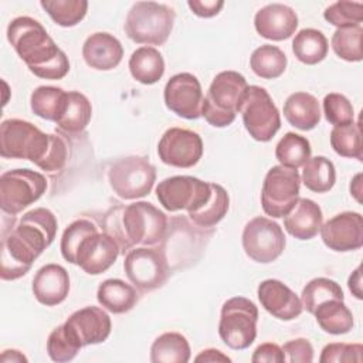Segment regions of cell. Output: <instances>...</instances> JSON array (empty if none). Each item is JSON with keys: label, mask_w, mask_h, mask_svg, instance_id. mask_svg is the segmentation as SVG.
I'll use <instances>...</instances> for the list:
<instances>
[{"label": "cell", "mask_w": 363, "mask_h": 363, "mask_svg": "<svg viewBox=\"0 0 363 363\" xmlns=\"http://www.w3.org/2000/svg\"><path fill=\"white\" fill-rule=\"evenodd\" d=\"M60 248L65 261L78 265L89 275H99L109 269L121 250L112 234L101 233L88 218H78L64 230Z\"/></svg>", "instance_id": "4"}, {"label": "cell", "mask_w": 363, "mask_h": 363, "mask_svg": "<svg viewBox=\"0 0 363 363\" xmlns=\"http://www.w3.org/2000/svg\"><path fill=\"white\" fill-rule=\"evenodd\" d=\"M323 113L326 121L335 126L352 123L354 118L350 101L337 92H330L323 98Z\"/></svg>", "instance_id": "43"}, {"label": "cell", "mask_w": 363, "mask_h": 363, "mask_svg": "<svg viewBox=\"0 0 363 363\" xmlns=\"http://www.w3.org/2000/svg\"><path fill=\"white\" fill-rule=\"evenodd\" d=\"M190 354V345L179 332L162 333L155 339L150 347L152 363H187Z\"/></svg>", "instance_id": "30"}, {"label": "cell", "mask_w": 363, "mask_h": 363, "mask_svg": "<svg viewBox=\"0 0 363 363\" xmlns=\"http://www.w3.org/2000/svg\"><path fill=\"white\" fill-rule=\"evenodd\" d=\"M47 190L45 177L30 169L7 170L0 176V207L16 216L35 203Z\"/></svg>", "instance_id": "10"}, {"label": "cell", "mask_w": 363, "mask_h": 363, "mask_svg": "<svg viewBox=\"0 0 363 363\" xmlns=\"http://www.w3.org/2000/svg\"><path fill=\"white\" fill-rule=\"evenodd\" d=\"M40 6L61 27L77 26L88 10V1L85 0H41Z\"/></svg>", "instance_id": "37"}, {"label": "cell", "mask_w": 363, "mask_h": 363, "mask_svg": "<svg viewBox=\"0 0 363 363\" xmlns=\"http://www.w3.org/2000/svg\"><path fill=\"white\" fill-rule=\"evenodd\" d=\"M157 155L164 164L189 169L201 159L203 140L190 129L170 128L157 143Z\"/></svg>", "instance_id": "16"}, {"label": "cell", "mask_w": 363, "mask_h": 363, "mask_svg": "<svg viewBox=\"0 0 363 363\" xmlns=\"http://www.w3.org/2000/svg\"><path fill=\"white\" fill-rule=\"evenodd\" d=\"M129 71L133 79L138 82L152 85L164 74L163 55L153 47H139L129 58Z\"/></svg>", "instance_id": "28"}, {"label": "cell", "mask_w": 363, "mask_h": 363, "mask_svg": "<svg viewBox=\"0 0 363 363\" xmlns=\"http://www.w3.org/2000/svg\"><path fill=\"white\" fill-rule=\"evenodd\" d=\"M329 44L325 34L316 28H303L292 40V52L298 61L315 65L328 55Z\"/></svg>", "instance_id": "31"}, {"label": "cell", "mask_w": 363, "mask_h": 363, "mask_svg": "<svg viewBox=\"0 0 363 363\" xmlns=\"http://www.w3.org/2000/svg\"><path fill=\"white\" fill-rule=\"evenodd\" d=\"M360 268H356L354 271H353V274L349 277V282H347V285H349V289H350V292L357 298V299H362L363 298V295H362V288H360Z\"/></svg>", "instance_id": "49"}, {"label": "cell", "mask_w": 363, "mask_h": 363, "mask_svg": "<svg viewBox=\"0 0 363 363\" xmlns=\"http://www.w3.org/2000/svg\"><path fill=\"white\" fill-rule=\"evenodd\" d=\"M286 240L281 225L267 217L250 220L242 231V248L255 262L269 264L285 250Z\"/></svg>", "instance_id": "15"}, {"label": "cell", "mask_w": 363, "mask_h": 363, "mask_svg": "<svg viewBox=\"0 0 363 363\" xmlns=\"http://www.w3.org/2000/svg\"><path fill=\"white\" fill-rule=\"evenodd\" d=\"M65 333L79 347L102 343L112 329L109 315L98 306H85L75 311L62 323Z\"/></svg>", "instance_id": "18"}, {"label": "cell", "mask_w": 363, "mask_h": 363, "mask_svg": "<svg viewBox=\"0 0 363 363\" xmlns=\"http://www.w3.org/2000/svg\"><path fill=\"white\" fill-rule=\"evenodd\" d=\"M336 182V170L333 163L325 156L309 157L302 166V183L315 193L329 191Z\"/></svg>", "instance_id": "34"}, {"label": "cell", "mask_w": 363, "mask_h": 363, "mask_svg": "<svg viewBox=\"0 0 363 363\" xmlns=\"http://www.w3.org/2000/svg\"><path fill=\"white\" fill-rule=\"evenodd\" d=\"M196 362H208V363H214V362H231V359L224 354L223 352L217 350V349H206L201 350L196 357Z\"/></svg>", "instance_id": "48"}, {"label": "cell", "mask_w": 363, "mask_h": 363, "mask_svg": "<svg viewBox=\"0 0 363 363\" xmlns=\"http://www.w3.org/2000/svg\"><path fill=\"white\" fill-rule=\"evenodd\" d=\"M247 89V79L240 72H218L203 98L201 116L214 128L231 125L241 109Z\"/></svg>", "instance_id": "6"}, {"label": "cell", "mask_w": 363, "mask_h": 363, "mask_svg": "<svg viewBox=\"0 0 363 363\" xmlns=\"http://www.w3.org/2000/svg\"><path fill=\"white\" fill-rule=\"evenodd\" d=\"M240 112L247 132L258 142H269L281 128L279 111L262 86L248 85Z\"/></svg>", "instance_id": "11"}, {"label": "cell", "mask_w": 363, "mask_h": 363, "mask_svg": "<svg viewBox=\"0 0 363 363\" xmlns=\"http://www.w3.org/2000/svg\"><path fill=\"white\" fill-rule=\"evenodd\" d=\"M65 96L67 92L62 88L50 85L37 86L30 96L31 111L34 112V115L43 119L57 122L64 108Z\"/></svg>", "instance_id": "36"}, {"label": "cell", "mask_w": 363, "mask_h": 363, "mask_svg": "<svg viewBox=\"0 0 363 363\" xmlns=\"http://www.w3.org/2000/svg\"><path fill=\"white\" fill-rule=\"evenodd\" d=\"M123 269L130 284L140 292L163 286L169 277V264L163 251L153 247L130 250L125 257Z\"/></svg>", "instance_id": "13"}, {"label": "cell", "mask_w": 363, "mask_h": 363, "mask_svg": "<svg viewBox=\"0 0 363 363\" xmlns=\"http://www.w3.org/2000/svg\"><path fill=\"white\" fill-rule=\"evenodd\" d=\"M322 221V210L311 199H298L291 211L284 216L285 230L298 240L313 238L319 233Z\"/></svg>", "instance_id": "24"}, {"label": "cell", "mask_w": 363, "mask_h": 363, "mask_svg": "<svg viewBox=\"0 0 363 363\" xmlns=\"http://www.w3.org/2000/svg\"><path fill=\"white\" fill-rule=\"evenodd\" d=\"M172 7L156 1H136L128 11L125 20L126 35L146 45H163L174 24Z\"/></svg>", "instance_id": "7"}, {"label": "cell", "mask_w": 363, "mask_h": 363, "mask_svg": "<svg viewBox=\"0 0 363 363\" xmlns=\"http://www.w3.org/2000/svg\"><path fill=\"white\" fill-rule=\"evenodd\" d=\"M323 17L337 28L356 27L363 21V4L360 1L340 0L326 7Z\"/></svg>", "instance_id": "41"}, {"label": "cell", "mask_w": 363, "mask_h": 363, "mask_svg": "<svg viewBox=\"0 0 363 363\" xmlns=\"http://www.w3.org/2000/svg\"><path fill=\"white\" fill-rule=\"evenodd\" d=\"M312 149L309 140L295 132H286L275 147V157L281 166L298 169L311 157Z\"/></svg>", "instance_id": "35"}, {"label": "cell", "mask_w": 363, "mask_h": 363, "mask_svg": "<svg viewBox=\"0 0 363 363\" xmlns=\"http://www.w3.org/2000/svg\"><path fill=\"white\" fill-rule=\"evenodd\" d=\"M211 194V183L193 176H172L156 187V197L167 211L186 210L187 214L199 210Z\"/></svg>", "instance_id": "14"}, {"label": "cell", "mask_w": 363, "mask_h": 363, "mask_svg": "<svg viewBox=\"0 0 363 363\" xmlns=\"http://www.w3.org/2000/svg\"><path fill=\"white\" fill-rule=\"evenodd\" d=\"M7 40L35 77L61 79L68 74L67 54L35 18L28 16L13 18L7 26Z\"/></svg>", "instance_id": "3"}, {"label": "cell", "mask_w": 363, "mask_h": 363, "mask_svg": "<svg viewBox=\"0 0 363 363\" xmlns=\"http://www.w3.org/2000/svg\"><path fill=\"white\" fill-rule=\"evenodd\" d=\"M261 306L279 320H292L302 311L301 298L279 279H265L257 288Z\"/></svg>", "instance_id": "20"}, {"label": "cell", "mask_w": 363, "mask_h": 363, "mask_svg": "<svg viewBox=\"0 0 363 363\" xmlns=\"http://www.w3.org/2000/svg\"><path fill=\"white\" fill-rule=\"evenodd\" d=\"M91 116L92 106L89 99L78 91H69L67 92L61 115L55 122L57 129L64 135H79L88 126Z\"/></svg>", "instance_id": "25"}, {"label": "cell", "mask_w": 363, "mask_h": 363, "mask_svg": "<svg viewBox=\"0 0 363 363\" xmlns=\"http://www.w3.org/2000/svg\"><path fill=\"white\" fill-rule=\"evenodd\" d=\"M330 146L342 157L363 160L362 157V130L359 122L335 126L330 132Z\"/></svg>", "instance_id": "39"}, {"label": "cell", "mask_w": 363, "mask_h": 363, "mask_svg": "<svg viewBox=\"0 0 363 363\" xmlns=\"http://www.w3.org/2000/svg\"><path fill=\"white\" fill-rule=\"evenodd\" d=\"M285 360L289 363H311L313 360V347L308 339L298 337L288 340L282 346Z\"/></svg>", "instance_id": "45"}, {"label": "cell", "mask_w": 363, "mask_h": 363, "mask_svg": "<svg viewBox=\"0 0 363 363\" xmlns=\"http://www.w3.org/2000/svg\"><path fill=\"white\" fill-rule=\"evenodd\" d=\"M96 299L102 308L112 313L129 312L138 302L136 289L122 279H105L99 284Z\"/></svg>", "instance_id": "27"}, {"label": "cell", "mask_w": 363, "mask_h": 363, "mask_svg": "<svg viewBox=\"0 0 363 363\" xmlns=\"http://www.w3.org/2000/svg\"><path fill=\"white\" fill-rule=\"evenodd\" d=\"M363 346L360 343H329L322 349L320 363L362 362Z\"/></svg>", "instance_id": "44"}, {"label": "cell", "mask_w": 363, "mask_h": 363, "mask_svg": "<svg viewBox=\"0 0 363 363\" xmlns=\"http://www.w3.org/2000/svg\"><path fill=\"white\" fill-rule=\"evenodd\" d=\"M254 26L261 37L282 41L289 38L298 28V16L289 6L271 3L257 11Z\"/></svg>", "instance_id": "21"}, {"label": "cell", "mask_w": 363, "mask_h": 363, "mask_svg": "<svg viewBox=\"0 0 363 363\" xmlns=\"http://www.w3.org/2000/svg\"><path fill=\"white\" fill-rule=\"evenodd\" d=\"M108 180L116 196L135 200L150 193L156 182V169L143 156H128L112 164Z\"/></svg>", "instance_id": "9"}, {"label": "cell", "mask_w": 363, "mask_h": 363, "mask_svg": "<svg viewBox=\"0 0 363 363\" xmlns=\"http://www.w3.org/2000/svg\"><path fill=\"white\" fill-rule=\"evenodd\" d=\"M362 26L337 28L330 40L335 54L349 62H359L363 58L362 54Z\"/></svg>", "instance_id": "40"}, {"label": "cell", "mask_w": 363, "mask_h": 363, "mask_svg": "<svg viewBox=\"0 0 363 363\" xmlns=\"http://www.w3.org/2000/svg\"><path fill=\"white\" fill-rule=\"evenodd\" d=\"M34 298L45 305L55 306L65 301L69 292V277L64 267L58 264H47L41 267L31 285Z\"/></svg>", "instance_id": "22"}, {"label": "cell", "mask_w": 363, "mask_h": 363, "mask_svg": "<svg viewBox=\"0 0 363 363\" xmlns=\"http://www.w3.org/2000/svg\"><path fill=\"white\" fill-rule=\"evenodd\" d=\"M257 305L244 298L234 296L227 299L221 306L218 335L224 345L234 350L250 347L257 337Z\"/></svg>", "instance_id": "8"}, {"label": "cell", "mask_w": 363, "mask_h": 363, "mask_svg": "<svg viewBox=\"0 0 363 363\" xmlns=\"http://www.w3.org/2000/svg\"><path fill=\"white\" fill-rule=\"evenodd\" d=\"M288 60L285 52L271 44L255 48L250 58V67L255 75L264 79H275L285 72Z\"/></svg>", "instance_id": "32"}, {"label": "cell", "mask_w": 363, "mask_h": 363, "mask_svg": "<svg viewBox=\"0 0 363 363\" xmlns=\"http://www.w3.org/2000/svg\"><path fill=\"white\" fill-rule=\"evenodd\" d=\"M284 116L299 130H311L320 122L318 99L308 92H294L284 102Z\"/></svg>", "instance_id": "26"}, {"label": "cell", "mask_w": 363, "mask_h": 363, "mask_svg": "<svg viewBox=\"0 0 363 363\" xmlns=\"http://www.w3.org/2000/svg\"><path fill=\"white\" fill-rule=\"evenodd\" d=\"M301 176L296 169L272 166L264 179L261 206L267 216L281 218L286 216L299 199Z\"/></svg>", "instance_id": "12"}, {"label": "cell", "mask_w": 363, "mask_h": 363, "mask_svg": "<svg viewBox=\"0 0 363 363\" xmlns=\"http://www.w3.org/2000/svg\"><path fill=\"white\" fill-rule=\"evenodd\" d=\"M121 227H113L112 235L121 248L133 245L152 247L163 241L167 230L166 214L147 201H136L123 208Z\"/></svg>", "instance_id": "5"}, {"label": "cell", "mask_w": 363, "mask_h": 363, "mask_svg": "<svg viewBox=\"0 0 363 363\" xmlns=\"http://www.w3.org/2000/svg\"><path fill=\"white\" fill-rule=\"evenodd\" d=\"M187 6L196 16L203 18H210L220 13V10L224 6V1L223 0H189Z\"/></svg>", "instance_id": "47"}, {"label": "cell", "mask_w": 363, "mask_h": 363, "mask_svg": "<svg viewBox=\"0 0 363 363\" xmlns=\"http://www.w3.org/2000/svg\"><path fill=\"white\" fill-rule=\"evenodd\" d=\"M0 155L4 159H24L54 174L68 160V146L61 136L44 133L23 119H6L0 125Z\"/></svg>", "instance_id": "2"}, {"label": "cell", "mask_w": 363, "mask_h": 363, "mask_svg": "<svg viewBox=\"0 0 363 363\" xmlns=\"http://www.w3.org/2000/svg\"><path fill=\"white\" fill-rule=\"evenodd\" d=\"M323 244L336 252L359 250L363 245V217L356 211H343L320 227Z\"/></svg>", "instance_id": "19"}, {"label": "cell", "mask_w": 363, "mask_h": 363, "mask_svg": "<svg viewBox=\"0 0 363 363\" xmlns=\"http://www.w3.org/2000/svg\"><path fill=\"white\" fill-rule=\"evenodd\" d=\"M82 57L88 67L98 71L116 68L123 57L121 41L109 33H94L82 45Z\"/></svg>", "instance_id": "23"}, {"label": "cell", "mask_w": 363, "mask_h": 363, "mask_svg": "<svg viewBox=\"0 0 363 363\" xmlns=\"http://www.w3.org/2000/svg\"><path fill=\"white\" fill-rule=\"evenodd\" d=\"M322 330L330 335H343L353 329L352 311L343 299H329L318 305L312 313Z\"/></svg>", "instance_id": "29"}, {"label": "cell", "mask_w": 363, "mask_h": 363, "mask_svg": "<svg viewBox=\"0 0 363 363\" xmlns=\"http://www.w3.org/2000/svg\"><path fill=\"white\" fill-rule=\"evenodd\" d=\"M163 98L167 109L184 119H199L201 116L203 91L200 81L190 72L173 75L164 86Z\"/></svg>", "instance_id": "17"}, {"label": "cell", "mask_w": 363, "mask_h": 363, "mask_svg": "<svg viewBox=\"0 0 363 363\" xmlns=\"http://www.w3.org/2000/svg\"><path fill=\"white\" fill-rule=\"evenodd\" d=\"M230 207V197L225 189L217 183H211V194L208 200L196 211L189 213V218L199 227H213L220 223Z\"/></svg>", "instance_id": "33"}, {"label": "cell", "mask_w": 363, "mask_h": 363, "mask_svg": "<svg viewBox=\"0 0 363 363\" xmlns=\"http://www.w3.org/2000/svg\"><path fill=\"white\" fill-rule=\"evenodd\" d=\"M252 363H284L285 356L282 352V347H279L277 343H262L259 345L251 357Z\"/></svg>", "instance_id": "46"}, {"label": "cell", "mask_w": 363, "mask_h": 363, "mask_svg": "<svg viewBox=\"0 0 363 363\" xmlns=\"http://www.w3.org/2000/svg\"><path fill=\"white\" fill-rule=\"evenodd\" d=\"M79 346L75 345L65 333L64 326L58 325L47 339V353L51 360L57 363L71 362L79 352Z\"/></svg>", "instance_id": "42"}, {"label": "cell", "mask_w": 363, "mask_h": 363, "mask_svg": "<svg viewBox=\"0 0 363 363\" xmlns=\"http://www.w3.org/2000/svg\"><path fill=\"white\" fill-rule=\"evenodd\" d=\"M58 228L52 211L44 207L27 211L16 225L3 231L0 277L14 281L24 277L43 251L51 245Z\"/></svg>", "instance_id": "1"}, {"label": "cell", "mask_w": 363, "mask_h": 363, "mask_svg": "<svg viewBox=\"0 0 363 363\" xmlns=\"http://www.w3.org/2000/svg\"><path fill=\"white\" fill-rule=\"evenodd\" d=\"M329 299H345L340 285L333 279L319 277L309 281L302 289L301 302L309 313H313L318 305Z\"/></svg>", "instance_id": "38"}, {"label": "cell", "mask_w": 363, "mask_h": 363, "mask_svg": "<svg viewBox=\"0 0 363 363\" xmlns=\"http://www.w3.org/2000/svg\"><path fill=\"white\" fill-rule=\"evenodd\" d=\"M0 360L3 363H9V362H27V357L20 353L18 350H14V349H7L3 352Z\"/></svg>", "instance_id": "50"}]
</instances>
